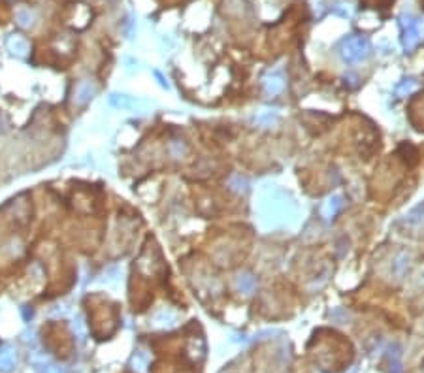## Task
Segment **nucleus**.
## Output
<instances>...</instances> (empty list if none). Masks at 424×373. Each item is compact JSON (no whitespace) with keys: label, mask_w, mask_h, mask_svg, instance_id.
<instances>
[{"label":"nucleus","mask_w":424,"mask_h":373,"mask_svg":"<svg viewBox=\"0 0 424 373\" xmlns=\"http://www.w3.org/2000/svg\"><path fill=\"white\" fill-rule=\"evenodd\" d=\"M370 51H372V45L368 42V38L351 36L341 43L339 55H341V58L345 60L347 65H356V63H362L370 55Z\"/></svg>","instance_id":"f257e3e1"},{"label":"nucleus","mask_w":424,"mask_h":373,"mask_svg":"<svg viewBox=\"0 0 424 373\" xmlns=\"http://www.w3.org/2000/svg\"><path fill=\"white\" fill-rule=\"evenodd\" d=\"M400 25H402L403 36H402V43L403 47L407 51H411L420 40V27H422V21L413 17L409 14L400 15Z\"/></svg>","instance_id":"f03ea898"},{"label":"nucleus","mask_w":424,"mask_h":373,"mask_svg":"<svg viewBox=\"0 0 424 373\" xmlns=\"http://www.w3.org/2000/svg\"><path fill=\"white\" fill-rule=\"evenodd\" d=\"M96 94V85L93 79H81L78 85L74 87V102L78 106H85L94 98Z\"/></svg>","instance_id":"7ed1b4c3"},{"label":"nucleus","mask_w":424,"mask_h":373,"mask_svg":"<svg viewBox=\"0 0 424 373\" xmlns=\"http://www.w3.org/2000/svg\"><path fill=\"white\" fill-rule=\"evenodd\" d=\"M264 83V89H266L268 94H279L283 89H285V76L281 70H273V72H268L262 79Z\"/></svg>","instance_id":"20e7f679"},{"label":"nucleus","mask_w":424,"mask_h":373,"mask_svg":"<svg viewBox=\"0 0 424 373\" xmlns=\"http://www.w3.org/2000/svg\"><path fill=\"white\" fill-rule=\"evenodd\" d=\"M411 266V255L409 253H398V257H396L394 260H392V266H390V273L394 275L396 279H402L403 275L407 273V270H409Z\"/></svg>","instance_id":"39448f33"},{"label":"nucleus","mask_w":424,"mask_h":373,"mask_svg":"<svg viewBox=\"0 0 424 373\" xmlns=\"http://www.w3.org/2000/svg\"><path fill=\"white\" fill-rule=\"evenodd\" d=\"M236 288L241 294L249 296L257 290V277L251 272H241L236 277Z\"/></svg>","instance_id":"423d86ee"},{"label":"nucleus","mask_w":424,"mask_h":373,"mask_svg":"<svg viewBox=\"0 0 424 373\" xmlns=\"http://www.w3.org/2000/svg\"><path fill=\"white\" fill-rule=\"evenodd\" d=\"M387 358H388V366H390V373H402V347L398 343L388 345Z\"/></svg>","instance_id":"0eeeda50"},{"label":"nucleus","mask_w":424,"mask_h":373,"mask_svg":"<svg viewBox=\"0 0 424 373\" xmlns=\"http://www.w3.org/2000/svg\"><path fill=\"white\" fill-rule=\"evenodd\" d=\"M12 213H14V217L19 221V223H27V221H29V215H30L29 202L25 200V198H17V200H14V204H12Z\"/></svg>","instance_id":"6e6552de"},{"label":"nucleus","mask_w":424,"mask_h":373,"mask_svg":"<svg viewBox=\"0 0 424 373\" xmlns=\"http://www.w3.org/2000/svg\"><path fill=\"white\" fill-rule=\"evenodd\" d=\"M341 206H343V198H341L339 194H334V196H330L328 200L324 202L323 215L326 217V219H332V217L336 215L339 209H341Z\"/></svg>","instance_id":"1a4fd4ad"},{"label":"nucleus","mask_w":424,"mask_h":373,"mask_svg":"<svg viewBox=\"0 0 424 373\" xmlns=\"http://www.w3.org/2000/svg\"><path fill=\"white\" fill-rule=\"evenodd\" d=\"M405 223L411 226H422L424 224V202L417 204L413 209H409V213L405 215Z\"/></svg>","instance_id":"9d476101"},{"label":"nucleus","mask_w":424,"mask_h":373,"mask_svg":"<svg viewBox=\"0 0 424 373\" xmlns=\"http://www.w3.org/2000/svg\"><path fill=\"white\" fill-rule=\"evenodd\" d=\"M8 49L12 51L17 57H25L29 53V43L25 42L21 36H12L8 40Z\"/></svg>","instance_id":"9b49d317"},{"label":"nucleus","mask_w":424,"mask_h":373,"mask_svg":"<svg viewBox=\"0 0 424 373\" xmlns=\"http://www.w3.org/2000/svg\"><path fill=\"white\" fill-rule=\"evenodd\" d=\"M168 151H170V155L173 158H183L189 151L187 142H183V140H172L170 145H168Z\"/></svg>","instance_id":"f8f14e48"},{"label":"nucleus","mask_w":424,"mask_h":373,"mask_svg":"<svg viewBox=\"0 0 424 373\" xmlns=\"http://www.w3.org/2000/svg\"><path fill=\"white\" fill-rule=\"evenodd\" d=\"M15 19H17L19 27H23V29H30V27L34 25V15L30 14V10H25V8L17 10V14H15Z\"/></svg>","instance_id":"ddd939ff"},{"label":"nucleus","mask_w":424,"mask_h":373,"mask_svg":"<svg viewBox=\"0 0 424 373\" xmlns=\"http://www.w3.org/2000/svg\"><path fill=\"white\" fill-rule=\"evenodd\" d=\"M228 186H230L234 193H247L249 183H247V179L241 177V175H232L230 181H228Z\"/></svg>","instance_id":"4468645a"},{"label":"nucleus","mask_w":424,"mask_h":373,"mask_svg":"<svg viewBox=\"0 0 424 373\" xmlns=\"http://www.w3.org/2000/svg\"><path fill=\"white\" fill-rule=\"evenodd\" d=\"M109 104H111V106H115V108H130V106L134 104V100H130L127 94L113 93L111 96H109Z\"/></svg>","instance_id":"2eb2a0df"},{"label":"nucleus","mask_w":424,"mask_h":373,"mask_svg":"<svg viewBox=\"0 0 424 373\" xmlns=\"http://www.w3.org/2000/svg\"><path fill=\"white\" fill-rule=\"evenodd\" d=\"M415 87H417V81H415V78H405V79H402V81L398 83V87H396V93H398V94L411 93Z\"/></svg>","instance_id":"dca6fc26"},{"label":"nucleus","mask_w":424,"mask_h":373,"mask_svg":"<svg viewBox=\"0 0 424 373\" xmlns=\"http://www.w3.org/2000/svg\"><path fill=\"white\" fill-rule=\"evenodd\" d=\"M4 130V122H2V119H0V132Z\"/></svg>","instance_id":"f3484780"}]
</instances>
